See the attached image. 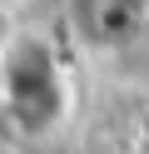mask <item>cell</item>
Returning <instances> with one entry per match:
<instances>
[{"label": "cell", "mask_w": 149, "mask_h": 154, "mask_svg": "<svg viewBox=\"0 0 149 154\" xmlns=\"http://www.w3.org/2000/svg\"><path fill=\"white\" fill-rule=\"evenodd\" d=\"M0 104L20 134L40 139L65 119V70L45 35H15L0 55Z\"/></svg>", "instance_id": "1"}, {"label": "cell", "mask_w": 149, "mask_h": 154, "mask_svg": "<svg viewBox=\"0 0 149 154\" xmlns=\"http://www.w3.org/2000/svg\"><path fill=\"white\" fill-rule=\"evenodd\" d=\"M65 20L79 45L89 50H119L149 20V0H65Z\"/></svg>", "instance_id": "2"}]
</instances>
